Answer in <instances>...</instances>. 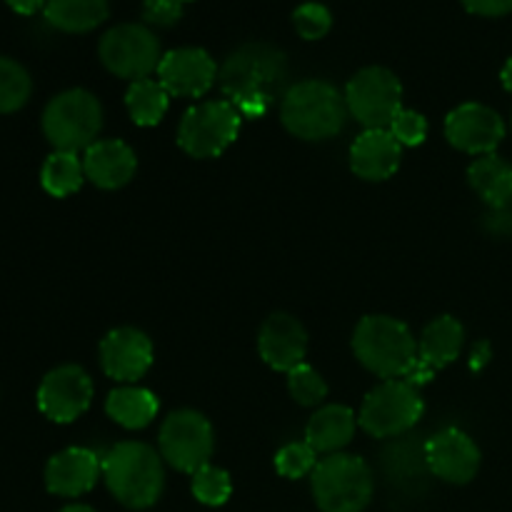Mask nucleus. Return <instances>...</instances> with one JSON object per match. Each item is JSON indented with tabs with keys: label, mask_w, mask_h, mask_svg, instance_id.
Instances as JSON below:
<instances>
[{
	"label": "nucleus",
	"mask_w": 512,
	"mask_h": 512,
	"mask_svg": "<svg viewBox=\"0 0 512 512\" xmlns=\"http://www.w3.org/2000/svg\"><path fill=\"white\" fill-rule=\"evenodd\" d=\"M218 83L243 118H263L278 95H285L288 58L268 43L240 45L218 70Z\"/></svg>",
	"instance_id": "obj_1"
},
{
	"label": "nucleus",
	"mask_w": 512,
	"mask_h": 512,
	"mask_svg": "<svg viewBox=\"0 0 512 512\" xmlns=\"http://www.w3.org/2000/svg\"><path fill=\"white\" fill-rule=\"evenodd\" d=\"M103 480L118 503L125 508L145 510L163 495V460L150 445L125 440L113 445L103 458Z\"/></svg>",
	"instance_id": "obj_2"
},
{
	"label": "nucleus",
	"mask_w": 512,
	"mask_h": 512,
	"mask_svg": "<svg viewBox=\"0 0 512 512\" xmlns=\"http://www.w3.org/2000/svg\"><path fill=\"white\" fill-rule=\"evenodd\" d=\"M283 125L303 140H328L345 128L348 105L328 80H303L285 90L280 103Z\"/></svg>",
	"instance_id": "obj_3"
},
{
	"label": "nucleus",
	"mask_w": 512,
	"mask_h": 512,
	"mask_svg": "<svg viewBox=\"0 0 512 512\" xmlns=\"http://www.w3.org/2000/svg\"><path fill=\"white\" fill-rule=\"evenodd\" d=\"M353 350L370 373L385 380L405 378L418 360V343L410 328L390 315H368L360 320Z\"/></svg>",
	"instance_id": "obj_4"
},
{
	"label": "nucleus",
	"mask_w": 512,
	"mask_h": 512,
	"mask_svg": "<svg viewBox=\"0 0 512 512\" xmlns=\"http://www.w3.org/2000/svg\"><path fill=\"white\" fill-rule=\"evenodd\" d=\"M310 488L323 512H363L373 500V470L358 455L335 453L315 465Z\"/></svg>",
	"instance_id": "obj_5"
},
{
	"label": "nucleus",
	"mask_w": 512,
	"mask_h": 512,
	"mask_svg": "<svg viewBox=\"0 0 512 512\" xmlns=\"http://www.w3.org/2000/svg\"><path fill=\"white\" fill-rule=\"evenodd\" d=\"M103 128V108L98 98L83 88L55 95L43 113V133L55 150H88Z\"/></svg>",
	"instance_id": "obj_6"
},
{
	"label": "nucleus",
	"mask_w": 512,
	"mask_h": 512,
	"mask_svg": "<svg viewBox=\"0 0 512 512\" xmlns=\"http://www.w3.org/2000/svg\"><path fill=\"white\" fill-rule=\"evenodd\" d=\"M423 398L408 380H385L370 390L360 408L358 423L370 438H400L423 418Z\"/></svg>",
	"instance_id": "obj_7"
},
{
	"label": "nucleus",
	"mask_w": 512,
	"mask_h": 512,
	"mask_svg": "<svg viewBox=\"0 0 512 512\" xmlns=\"http://www.w3.org/2000/svg\"><path fill=\"white\" fill-rule=\"evenodd\" d=\"M348 113L365 125V130H388L403 110V85L398 75L380 65L358 70L345 88Z\"/></svg>",
	"instance_id": "obj_8"
},
{
	"label": "nucleus",
	"mask_w": 512,
	"mask_h": 512,
	"mask_svg": "<svg viewBox=\"0 0 512 512\" xmlns=\"http://www.w3.org/2000/svg\"><path fill=\"white\" fill-rule=\"evenodd\" d=\"M240 120L243 115L228 100H205L193 105L180 120V148L193 158H218L238 138Z\"/></svg>",
	"instance_id": "obj_9"
},
{
	"label": "nucleus",
	"mask_w": 512,
	"mask_h": 512,
	"mask_svg": "<svg viewBox=\"0 0 512 512\" xmlns=\"http://www.w3.org/2000/svg\"><path fill=\"white\" fill-rule=\"evenodd\" d=\"M100 63L118 78L130 80H145L150 73H155L163 60L160 53V40L155 33L145 25L123 23L110 28L108 33L100 38L98 45Z\"/></svg>",
	"instance_id": "obj_10"
},
{
	"label": "nucleus",
	"mask_w": 512,
	"mask_h": 512,
	"mask_svg": "<svg viewBox=\"0 0 512 512\" xmlns=\"http://www.w3.org/2000/svg\"><path fill=\"white\" fill-rule=\"evenodd\" d=\"M160 458L168 460L180 473L195 475L210 465L213 455V428L198 410H175L160 428Z\"/></svg>",
	"instance_id": "obj_11"
},
{
	"label": "nucleus",
	"mask_w": 512,
	"mask_h": 512,
	"mask_svg": "<svg viewBox=\"0 0 512 512\" xmlns=\"http://www.w3.org/2000/svg\"><path fill=\"white\" fill-rule=\"evenodd\" d=\"M93 403V380L78 365L50 370L38 388V408L53 423H73Z\"/></svg>",
	"instance_id": "obj_12"
},
{
	"label": "nucleus",
	"mask_w": 512,
	"mask_h": 512,
	"mask_svg": "<svg viewBox=\"0 0 512 512\" xmlns=\"http://www.w3.org/2000/svg\"><path fill=\"white\" fill-rule=\"evenodd\" d=\"M445 138L470 155H490L505 138V123L493 108L463 103L445 118Z\"/></svg>",
	"instance_id": "obj_13"
},
{
	"label": "nucleus",
	"mask_w": 512,
	"mask_h": 512,
	"mask_svg": "<svg viewBox=\"0 0 512 512\" xmlns=\"http://www.w3.org/2000/svg\"><path fill=\"white\" fill-rule=\"evenodd\" d=\"M425 458L435 478L453 485H465L478 475L480 450L468 433L445 428L425 443Z\"/></svg>",
	"instance_id": "obj_14"
},
{
	"label": "nucleus",
	"mask_w": 512,
	"mask_h": 512,
	"mask_svg": "<svg viewBox=\"0 0 512 512\" xmlns=\"http://www.w3.org/2000/svg\"><path fill=\"white\" fill-rule=\"evenodd\" d=\"M218 65L203 48H178L163 55L158 65V80L170 95L200 98L213 88Z\"/></svg>",
	"instance_id": "obj_15"
},
{
	"label": "nucleus",
	"mask_w": 512,
	"mask_h": 512,
	"mask_svg": "<svg viewBox=\"0 0 512 512\" xmlns=\"http://www.w3.org/2000/svg\"><path fill=\"white\" fill-rule=\"evenodd\" d=\"M100 365L118 383H135L153 365V343L143 330L115 328L100 343Z\"/></svg>",
	"instance_id": "obj_16"
},
{
	"label": "nucleus",
	"mask_w": 512,
	"mask_h": 512,
	"mask_svg": "<svg viewBox=\"0 0 512 512\" xmlns=\"http://www.w3.org/2000/svg\"><path fill=\"white\" fill-rule=\"evenodd\" d=\"M465 330L450 315H440L435 318L428 328L423 330L418 343V360H415L413 370L405 375L403 380H408L410 385L420 388V385L430 383L435 375V370H443L453 363L460 355L463 348Z\"/></svg>",
	"instance_id": "obj_17"
},
{
	"label": "nucleus",
	"mask_w": 512,
	"mask_h": 512,
	"mask_svg": "<svg viewBox=\"0 0 512 512\" xmlns=\"http://www.w3.org/2000/svg\"><path fill=\"white\" fill-rule=\"evenodd\" d=\"M260 358L278 373H290L305 363L308 353V333L303 323L288 313L270 315L258 335Z\"/></svg>",
	"instance_id": "obj_18"
},
{
	"label": "nucleus",
	"mask_w": 512,
	"mask_h": 512,
	"mask_svg": "<svg viewBox=\"0 0 512 512\" xmlns=\"http://www.w3.org/2000/svg\"><path fill=\"white\" fill-rule=\"evenodd\" d=\"M103 475V460L88 448H68L53 455L45 465V485L60 498H78L90 493Z\"/></svg>",
	"instance_id": "obj_19"
},
{
	"label": "nucleus",
	"mask_w": 512,
	"mask_h": 512,
	"mask_svg": "<svg viewBox=\"0 0 512 512\" xmlns=\"http://www.w3.org/2000/svg\"><path fill=\"white\" fill-rule=\"evenodd\" d=\"M400 158H403V145L385 128L365 130L350 145V168L358 178L370 183L393 178L395 170L400 168Z\"/></svg>",
	"instance_id": "obj_20"
},
{
	"label": "nucleus",
	"mask_w": 512,
	"mask_h": 512,
	"mask_svg": "<svg viewBox=\"0 0 512 512\" xmlns=\"http://www.w3.org/2000/svg\"><path fill=\"white\" fill-rule=\"evenodd\" d=\"M138 158L123 140H95L83 155L85 178L103 190H118L133 180Z\"/></svg>",
	"instance_id": "obj_21"
},
{
	"label": "nucleus",
	"mask_w": 512,
	"mask_h": 512,
	"mask_svg": "<svg viewBox=\"0 0 512 512\" xmlns=\"http://www.w3.org/2000/svg\"><path fill=\"white\" fill-rule=\"evenodd\" d=\"M355 425H358V418L353 410L345 405H325L310 418L305 428V443L315 453L335 455L353 440Z\"/></svg>",
	"instance_id": "obj_22"
},
{
	"label": "nucleus",
	"mask_w": 512,
	"mask_h": 512,
	"mask_svg": "<svg viewBox=\"0 0 512 512\" xmlns=\"http://www.w3.org/2000/svg\"><path fill=\"white\" fill-rule=\"evenodd\" d=\"M383 470L390 485L400 490H415L425 483L430 473L425 458V443L413 438H403L390 445L383 453Z\"/></svg>",
	"instance_id": "obj_23"
},
{
	"label": "nucleus",
	"mask_w": 512,
	"mask_h": 512,
	"mask_svg": "<svg viewBox=\"0 0 512 512\" xmlns=\"http://www.w3.org/2000/svg\"><path fill=\"white\" fill-rule=\"evenodd\" d=\"M468 180L493 210H505L512 203V165L495 153L480 155L468 168Z\"/></svg>",
	"instance_id": "obj_24"
},
{
	"label": "nucleus",
	"mask_w": 512,
	"mask_h": 512,
	"mask_svg": "<svg viewBox=\"0 0 512 512\" xmlns=\"http://www.w3.org/2000/svg\"><path fill=\"white\" fill-rule=\"evenodd\" d=\"M45 20L63 33H88L105 23L108 0H45Z\"/></svg>",
	"instance_id": "obj_25"
},
{
	"label": "nucleus",
	"mask_w": 512,
	"mask_h": 512,
	"mask_svg": "<svg viewBox=\"0 0 512 512\" xmlns=\"http://www.w3.org/2000/svg\"><path fill=\"white\" fill-rule=\"evenodd\" d=\"M158 408V398L150 390L133 388V385L113 390L105 400V413L110 415V420L128 430L148 428L158 415Z\"/></svg>",
	"instance_id": "obj_26"
},
{
	"label": "nucleus",
	"mask_w": 512,
	"mask_h": 512,
	"mask_svg": "<svg viewBox=\"0 0 512 512\" xmlns=\"http://www.w3.org/2000/svg\"><path fill=\"white\" fill-rule=\"evenodd\" d=\"M125 105L135 125L150 128V125H158L168 113L170 93L160 85V80H135L125 93Z\"/></svg>",
	"instance_id": "obj_27"
},
{
	"label": "nucleus",
	"mask_w": 512,
	"mask_h": 512,
	"mask_svg": "<svg viewBox=\"0 0 512 512\" xmlns=\"http://www.w3.org/2000/svg\"><path fill=\"white\" fill-rule=\"evenodd\" d=\"M83 180L85 170L78 153L55 150L53 155H48L43 170H40V183H43L45 193H50L53 198H68V195L78 193Z\"/></svg>",
	"instance_id": "obj_28"
},
{
	"label": "nucleus",
	"mask_w": 512,
	"mask_h": 512,
	"mask_svg": "<svg viewBox=\"0 0 512 512\" xmlns=\"http://www.w3.org/2000/svg\"><path fill=\"white\" fill-rule=\"evenodd\" d=\"M30 75L18 60L0 55V113H15L30 98Z\"/></svg>",
	"instance_id": "obj_29"
},
{
	"label": "nucleus",
	"mask_w": 512,
	"mask_h": 512,
	"mask_svg": "<svg viewBox=\"0 0 512 512\" xmlns=\"http://www.w3.org/2000/svg\"><path fill=\"white\" fill-rule=\"evenodd\" d=\"M230 493H233V483L223 468L205 465L193 475V495L198 498V503L218 508V505L228 503Z\"/></svg>",
	"instance_id": "obj_30"
},
{
	"label": "nucleus",
	"mask_w": 512,
	"mask_h": 512,
	"mask_svg": "<svg viewBox=\"0 0 512 512\" xmlns=\"http://www.w3.org/2000/svg\"><path fill=\"white\" fill-rule=\"evenodd\" d=\"M288 388L290 395L295 398V403L305 405V408H313V405H320L328 395V385L320 378V373L315 368H310L308 363L298 365L295 370L288 373Z\"/></svg>",
	"instance_id": "obj_31"
},
{
	"label": "nucleus",
	"mask_w": 512,
	"mask_h": 512,
	"mask_svg": "<svg viewBox=\"0 0 512 512\" xmlns=\"http://www.w3.org/2000/svg\"><path fill=\"white\" fill-rule=\"evenodd\" d=\"M315 450L308 443H288L285 448L278 450L275 455V470H278L283 478L298 480L303 475H313L318 458H315Z\"/></svg>",
	"instance_id": "obj_32"
},
{
	"label": "nucleus",
	"mask_w": 512,
	"mask_h": 512,
	"mask_svg": "<svg viewBox=\"0 0 512 512\" xmlns=\"http://www.w3.org/2000/svg\"><path fill=\"white\" fill-rule=\"evenodd\" d=\"M293 23L300 38L320 40L323 35H328L330 25H333V15L323 3H303L293 13Z\"/></svg>",
	"instance_id": "obj_33"
},
{
	"label": "nucleus",
	"mask_w": 512,
	"mask_h": 512,
	"mask_svg": "<svg viewBox=\"0 0 512 512\" xmlns=\"http://www.w3.org/2000/svg\"><path fill=\"white\" fill-rule=\"evenodd\" d=\"M388 130L395 135V140H398L400 145L415 148V145L425 143V138H428V120L420 113H415V110L403 108Z\"/></svg>",
	"instance_id": "obj_34"
},
{
	"label": "nucleus",
	"mask_w": 512,
	"mask_h": 512,
	"mask_svg": "<svg viewBox=\"0 0 512 512\" xmlns=\"http://www.w3.org/2000/svg\"><path fill=\"white\" fill-rule=\"evenodd\" d=\"M143 18L158 28H170L183 18V0H145Z\"/></svg>",
	"instance_id": "obj_35"
},
{
	"label": "nucleus",
	"mask_w": 512,
	"mask_h": 512,
	"mask_svg": "<svg viewBox=\"0 0 512 512\" xmlns=\"http://www.w3.org/2000/svg\"><path fill=\"white\" fill-rule=\"evenodd\" d=\"M465 8L475 15H488V18H498V15L512 13V0H463Z\"/></svg>",
	"instance_id": "obj_36"
},
{
	"label": "nucleus",
	"mask_w": 512,
	"mask_h": 512,
	"mask_svg": "<svg viewBox=\"0 0 512 512\" xmlns=\"http://www.w3.org/2000/svg\"><path fill=\"white\" fill-rule=\"evenodd\" d=\"M5 3L20 15H33L38 13L40 8H45V0H5Z\"/></svg>",
	"instance_id": "obj_37"
},
{
	"label": "nucleus",
	"mask_w": 512,
	"mask_h": 512,
	"mask_svg": "<svg viewBox=\"0 0 512 512\" xmlns=\"http://www.w3.org/2000/svg\"><path fill=\"white\" fill-rule=\"evenodd\" d=\"M500 80H503V88L510 90V93H512V58L508 60V63H505L503 73H500Z\"/></svg>",
	"instance_id": "obj_38"
},
{
	"label": "nucleus",
	"mask_w": 512,
	"mask_h": 512,
	"mask_svg": "<svg viewBox=\"0 0 512 512\" xmlns=\"http://www.w3.org/2000/svg\"><path fill=\"white\" fill-rule=\"evenodd\" d=\"M60 512H95V510L88 508V505H68V508H63Z\"/></svg>",
	"instance_id": "obj_39"
},
{
	"label": "nucleus",
	"mask_w": 512,
	"mask_h": 512,
	"mask_svg": "<svg viewBox=\"0 0 512 512\" xmlns=\"http://www.w3.org/2000/svg\"><path fill=\"white\" fill-rule=\"evenodd\" d=\"M183 3H188V0H183Z\"/></svg>",
	"instance_id": "obj_40"
}]
</instances>
